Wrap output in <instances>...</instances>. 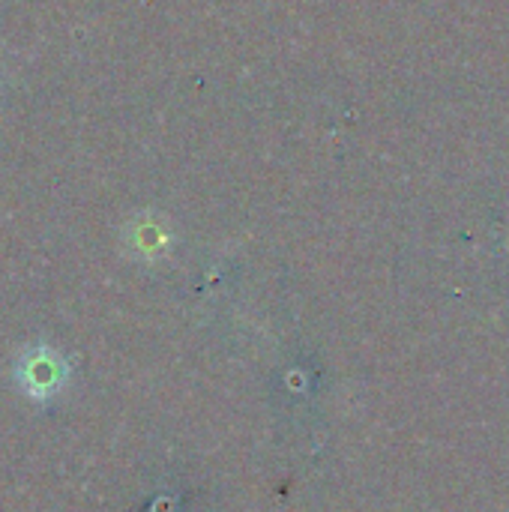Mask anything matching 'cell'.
I'll return each instance as SVG.
<instances>
[{
    "instance_id": "1",
    "label": "cell",
    "mask_w": 509,
    "mask_h": 512,
    "mask_svg": "<svg viewBox=\"0 0 509 512\" xmlns=\"http://www.w3.org/2000/svg\"><path fill=\"white\" fill-rule=\"evenodd\" d=\"M66 375H69L66 360L54 348H45V345L27 351L21 366H18V381L27 390V396H33V399L54 396L63 387Z\"/></svg>"
}]
</instances>
